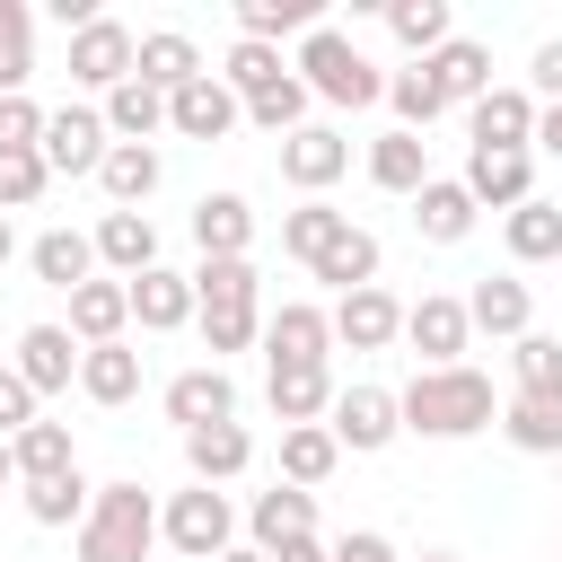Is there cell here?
I'll list each match as a JSON object with an SVG mask.
<instances>
[{"label":"cell","mask_w":562,"mask_h":562,"mask_svg":"<svg viewBox=\"0 0 562 562\" xmlns=\"http://www.w3.org/2000/svg\"><path fill=\"white\" fill-rule=\"evenodd\" d=\"M395 422L422 430V439H474V430L501 422V404H492V378L457 360V369H422V378L395 395Z\"/></svg>","instance_id":"6da1fadb"},{"label":"cell","mask_w":562,"mask_h":562,"mask_svg":"<svg viewBox=\"0 0 562 562\" xmlns=\"http://www.w3.org/2000/svg\"><path fill=\"white\" fill-rule=\"evenodd\" d=\"M158 544V501L140 483H97L79 518V562H149Z\"/></svg>","instance_id":"7a4b0ae2"},{"label":"cell","mask_w":562,"mask_h":562,"mask_svg":"<svg viewBox=\"0 0 562 562\" xmlns=\"http://www.w3.org/2000/svg\"><path fill=\"white\" fill-rule=\"evenodd\" d=\"M290 79L307 88V97H325V105H378L386 97V79H378V61L342 35V26H316V35H299V61H290Z\"/></svg>","instance_id":"3957f363"},{"label":"cell","mask_w":562,"mask_h":562,"mask_svg":"<svg viewBox=\"0 0 562 562\" xmlns=\"http://www.w3.org/2000/svg\"><path fill=\"white\" fill-rule=\"evenodd\" d=\"M158 536L176 544V562H220V553L237 544V509H228V492L193 483V492H176V501L158 509Z\"/></svg>","instance_id":"277c9868"},{"label":"cell","mask_w":562,"mask_h":562,"mask_svg":"<svg viewBox=\"0 0 562 562\" xmlns=\"http://www.w3.org/2000/svg\"><path fill=\"white\" fill-rule=\"evenodd\" d=\"M35 149H44V167H53V176H97V167H105V149H114V132H105V114H97V105H53Z\"/></svg>","instance_id":"5b68a950"},{"label":"cell","mask_w":562,"mask_h":562,"mask_svg":"<svg viewBox=\"0 0 562 562\" xmlns=\"http://www.w3.org/2000/svg\"><path fill=\"white\" fill-rule=\"evenodd\" d=\"M132 44H140V35H132L123 18H88V26L70 35V79L97 88V97H114V88L132 79Z\"/></svg>","instance_id":"8992f818"},{"label":"cell","mask_w":562,"mask_h":562,"mask_svg":"<svg viewBox=\"0 0 562 562\" xmlns=\"http://www.w3.org/2000/svg\"><path fill=\"white\" fill-rule=\"evenodd\" d=\"M325 430H334V448H351V457H378L404 422H395V395L386 386H334V413H325Z\"/></svg>","instance_id":"52a82bcc"},{"label":"cell","mask_w":562,"mask_h":562,"mask_svg":"<svg viewBox=\"0 0 562 562\" xmlns=\"http://www.w3.org/2000/svg\"><path fill=\"white\" fill-rule=\"evenodd\" d=\"M465 299H448V290H422L413 307H404V342L422 351V369H457V351H465Z\"/></svg>","instance_id":"ba28073f"},{"label":"cell","mask_w":562,"mask_h":562,"mask_svg":"<svg viewBox=\"0 0 562 562\" xmlns=\"http://www.w3.org/2000/svg\"><path fill=\"white\" fill-rule=\"evenodd\" d=\"M237 123H246V105L220 88V70H202V79H184L167 97V132H184V140H228Z\"/></svg>","instance_id":"9c48e42d"},{"label":"cell","mask_w":562,"mask_h":562,"mask_svg":"<svg viewBox=\"0 0 562 562\" xmlns=\"http://www.w3.org/2000/svg\"><path fill=\"white\" fill-rule=\"evenodd\" d=\"M457 184L474 193V211H483V202H492V211H518V202H536V149H474Z\"/></svg>","instance_id":"30bf717a"},{"label":"cell","mask_w":562,"mask_h":562,"mask_svg":"<svg viewBox=\"0 0 562 562\" xmlns=\"http://www.w3.org/2000/svg\"><path fill=\"white\" fill-rule=\"evenodd\" d=\"M342 167H351V140H342L334 123H299V132L281 140V176H290V184H299L307 202H316V193H325V184H334Z\"/></svg>","instance_id":"8fae6325"},{"label":"cell","mask_w":562,"mask_h":562,"mask_svg":"<svg viewBox=\"0 0 562 562\" xmlns=\"http://www.w3.org/2000/svg\"><path fill=\"white\" fill-rule=\"evenodd\" d=\"M325 325H334V342H351V351H386V342L404 334V307L369 281V290H342V299L325 307Z\"/></svg>","instance_id":"7c38bea8"},{"label":"cell","mask_w":562,"mask_h":562,"mask_svg":"<svg viewBox=\"0 0 562 562\" xmlns=\"http://www.w3.org/2000/svg\"><path fill=\"white\" fill-rule=\"evenodd\" d=\"M263 351H272V369H307V360H325V351H334V325H325V307H307V299H281V307L263 316Z\"/></svg>","instance_id":"4fadbf2b"},{"label":"cell","mask_w":562,"mask_h":562,"mask_svg":"<svg viewBox=\"0 0 562 562\" xmlns=\"http://www.w3.org/2000/svg\"><path fill=\"white\" fill-rule=\"evenodd\" d=\"M167 422H176V430H202V422H237V378H228L220 360H202V369L167 378Z\"/></svg>","instance_id":"5bb4252c"},{"label":"cell","mask_w":562,"mask_h":562,"mask_svg":"<svg viewBox=\"0 0 562 562\" xmlns=\"http://www.w3.org/2000/svg\"><path fill=\"white\" fill-rule=\"evenodd\" d=\"M26 386H35V404L44 395H61L70 378H79V342H70V325H26L18 334V360H9Z\"/></svg>","instance_id":"9a60e30c"},{"label":"cell","mask_w":562,"mask_h":562,"mask_svg":"<svg viewBox=\"0 0 562 562\" xmlns=\"http://www.w3.org/2000/svg\"><path fill=\"white\" fill-rule=\"evenodd\" d=\"M184 465H193V483H237L246 465H255V430L246 422H202V430H184Z\"/></svg>","instance_id":"2e32d148"},{"label":"cell","mask_w":562,"mask_h":562,"mask_svg":"<svg viewBox=\"0 0 562 562\" xmlns=\"http://www.w3.org/2000/svg\"><path fill=\"white\" fill-rule=\"evenodd\" d=\"M193 246H202V263H237V255L255 246L246 193H202V202H193Z\"/></svg>","instance_id":"e0dca14e"},{"label":"cell","mask_w":562,"mask_h":562,"mask_svg":"<svg viewBox=\"0 0 562 562\" xmlns=\"http://www.w3.org/2000/svg\"><path fill=\"white\" fill-rule=\"evenodd\" d=\"M263 404H272L281 430L325 422V413H334V369H325V360H307V369H272V378H263Z\"/></svg>","instance_id":"ac0fdd59"},{"label":"cell","mask_w":562,"mask_h":562,"mask_svg":"<svg viewBox=\"0 0 562 562\" xmlns=\"http://www.w3.org/2000/svg\"><path fill=\"white\" fill-rule=\"evenodd\" d=\"M132 79H140V88H158V97H176L184 79H202V53H193V35H176V26H149V35L132 44Z\"/></svg>","instance_id":"d6986e66"},{"label":"cell","mask_w":562,"mask_h":562,"mask_svg":"<svg viewBox=\"0 0 562 562\" xmlns=\"http://www.w3.org/2000/svg\"><path fill=\"white\" fill-rule=\"evenodd\" d=\"M465 114H474V149H536V97L527 88H492Z\"/></svg>","instance_id":"ffe728a7"},{"label":"cell","mask_w":562,"mask_h":562,"mask_svg":"<svg viewBox=\"0 0 562 562\" xmlns=\"http://www.w3.org/2000/svg\"><path fill=\"white\" fill-rule=\"evenodd\" d=\"M88 246H97V263H114V281H140V272L158 263V228H149V211H105Z\"/></svg>","instance_id":"44dd1931"},{"label":"cell","mask_w":562,"mask_h":562,"mask_svg":"<svg viewBox=\"0 0 562 562\" xmlns=\"http://www.w3.org/2000/svg\"><path fill=\"white\" fill-rule=\"evenodd\" d=\"M123 290H132V325H140V334H176V325H193V281H184V272L149 263V272L123 281Z\"/></svg>","instance_id":"7402d4cb"},{"label":"cell","mask_w":562,"mask_h":562,"mask_svg":"<svg viewBox=\"0 0 562 562\" xmlns=\"http://www.w3.org/2000/svg\"><path fill=\"white\" fill-rule=\"evenodd\" d=\"M527 316H536V299H527V281H518V272H492V281H474V290H465V325H474V334L518 342V334H527Z\"/></svg>","instance_id":"603a6c76"},{"label":"cell","mask_w":562,"mask_h":562,"mask_svg":"<svg viewBox=\"0 0 562 562\" xmlns=\"http://www.w3.org/2000/svg\"><path fill=\"white\" fill-rule=\"evenodd\" d=\"M123 325H132V290H123V281H79V290H70V342H79V351L123 342Z\"/></svg>","instance_id":"cb8c5ba5"},{"label":"cell","mask_w":562,"mask_h":562,"mask_svg":"<svg viewBox=\"0 0 562 562\" xmlns=\"http://www.w3.org/2000/svg\"><path fill=\"white\" fill-rule=\"evenodd\" d=\"M246 527H255V553H272V544H290V536H316V492L272 483V492H255Z\"/></svg>","instance_id":"d4e9b609"},{"label":"cell","mask_w":562,"mask_h":562,"mask_svg":"<svg viewBox=\"0 0 562 562\" xmlns=\"http://www.w3.org/2000/svg\"><path fill=\"white\" fill-rule=\"evenodd\" d=\"M422 70L439 79V97H448V105H474V97H492V53H483L474 35H448V44H439Z\"/></svg>","instance_id":"484cf974"},{"label":"cell","mask_w":562,"mask_h":562,"mask_svg":"<svg viewBox=\"0 0 562 562\" xmlns=\"http://www.w3.org/2000/svg\"><path fill=\"white\" fill-rule=\"evenodd\" d=\"M369 184L378 193H422L430 184V140L422 132H378L369 140Z\"/></svg>","instance_id":"4316f807"},{"label":"cell","mask_w":562,"mask_h":562,"mask_svg":"<svg viewBox=\"0 0 562 562\" xmlns=\"http://www.w3.org/2000/svg\"><path fill=\"white\" fill-rule=\"evenodd\" d=\"M413 228H422L430 246H457V237H474V193H465L457 176H430V184L413 193Z\"/></svg>","instance_id":"83f0119b"},{"label":"cell","mask_w":562,"mask_h":562,"mask_svg":"<svg viewBox=\"0 0 562 562\" xmlns=\"http://www.w3.org/2000/svg\"><path fill=\"white\" fill-rule=\"evenodd\" d=\"M26 263H35V281H44V290H61V299H70L79 281H97V246H88L79 228H44V237L26 246Z\"/></svg>","instance_id":"f1b7e54d"},{"label":"cell","mask_w":562,"mask_h":562,"mask_svg":"<svg viewBox=\"0 0 562 562\" xmlns=\"http://www.w3.org/2000/svg\"><path fill=\"white\" fill-rule=\"evenodd\" d=\"M79 395H88V404H132V395H140V351H132V342L79 351Z\"/></svg>","instance_id":"f546056e"},{"label":"cell","mask_w":562,"mask_h":562,"mask_svg":"<svg viewBox=\"0 0 562 562\" xmlns=\"http://www.w3.org/2000/svg\"><path fill=\"white\" fill-rule=\"evenodd\" d=\"M501 439L527 457H562V395H509L501 404Z\"/></svg>","instance_id":"4dcf8cb0"},{"label":"cell","mask_w":562,"mask_h":562,"mask_svg":"<svg viewBox=\"0 0 562 562\" xmlns=\"http://www.w3.org/2000/svg\"><path fill=\"white\" fill-rule=\"evenodd\" d=\"M307 272H316V281H334V299H342V290H369V281H378V237L342 220V228H334V246H325Z\"/></svg>","instance_id":"1f68e13d"},{"label":"cell","mask_w":562,"mask_h":562,"mask_svg":"<svg viewBox=\"0 0 562 562\" xmlns=\"http://www.w3.org/2000/svg\"><path fill=\"white\" fill-rule=\"evenodd\" d=\"M9 465H18V483H44V474H70V465H79V448H70V430H61V422H44V413H35V422L9 439Z\"/></svg>","instance_id":"d6a6232c"},{"label":"cell","mask_w":562,"mask_h":562,"mask_svg":"<svg viewBox=\"0 0 562 562\" xmlns=\"http://www.w3.org/2000/svg\"><path fill=\"white\" fill-rule=\"evenodd\" d=\"M325 18H316V0H237V35L246 44H272L281 53V35H316Z\"/></svg>","instance_id":"836d02e7"},{"label":"cell","mask_w":562,"mask_h":562,"mask_svg":"<svg viewBox=\"0 0 562 562\" xmlns=\"http://www.w3.org/2000/svg\"><path fill=\"white\" fill-rule=\"evenodd\" d=\"M97 114H105V132H114V140H132V149H149V132H167V97H158V88H140V79H123Z\"/></svg>","instance_id":"e575fe53"},{"label":"cell","mask_w":562,"mask_h":562,"mask_svg":"<svg viewBox=\"0 0 562 562\" xmlns=\"http://www.w3.org/2000/svg\"><path fill=\"white\" fill-rule=\"evenodd\" d=\"M97 184H105V202H114V211H140V202L158 193V149L114 140V149H105V167H97Z\"/></svg>","instance_id":"d590c367"},{"label":"cell","mask_w":562,"mask_h":562,"mask_svg":"<svg viewBox=\"0 0 562 562\" xmlns=\"http://www.w3.org/2000/svg\"><path fill=\"white\" fill-rule=\"evenodd\" d=\"M334 465H342V448H334V430H325V422H299V430H281V483L316 492Z\"/></svg>","instance_id":"8d00e7d4"},{"label":"cell","mask_w":562,"mask_h":562,"mask_svg":"<svg viewBox=\"0 0 562 562\" xmlns=\"http://www.w3.org/2000/svg\"><path fill=\"white\" fill-rule=\"evenodd\" d=\"M501 237H509V255H518V263H553V255H562V211L536 193V202H518V211L501 220Z\"/></svg>","instance_id":"74e56055"},{"label":"cell","mask_w":562,"mask_h":562,"mask_svg":"<svg viewBox=\"0 0 562 562\" xmlns=\"http://www.w3.org/2000/svg\"><path fill=\"white\" fill-rule=\"evenodd\" d=\"M26 79H35V9L0 0V97H26Z\"/></svg>","instance_id":"f35d334b"},{"label":"cell","mask_w":562,"mask_h":562,"mask_svg":"<svg viewBox=\"0 0 562 562\" xmlns=\"http://www.w3.org/2000/svg\"><path fill=\"white\" fill-rule=\"evenodd\" d=\"M386 26H395V44H404V53H422V61H430V53L457 35L448 0H386Z\"/></svg>","instance_id":"ab89813d"},{"label":"cell","mask_w":562,"mask_h":562,"mask_svg":"<svg viewBox=\"0 0 562 562\" xmlns=\"http://www.w3.org/2000/svg\"><path fill=\"white\" fill-rule=\"evenodd\" d=\"M281 79H290V61H281L272 44H246V35H237V44H228V61H220V88H228L237 105H246V97H263V88H281Z\"/></svg>","instance_id":"60d3db41"},{"label":"cell","mask_w":562,"mask_h":562,"mask_svg":"<svg viewBox=\"0 0 562 562\" xmlns=\"http://www.w3.org/2000/svg\"><path fill=\"white\" fill-rule=\"evenodd\" d=\"M184 281H193V307H263V281H255L246 255L237 263H193Z\"/></svg>","instance_id":"b9f144b4"},{"label":"cell","mask_w":562,"mask_h":562,"mask_svg":"<svg viewBox=\"0 0 562 562\" xmlns=\"http://www.w3.org/2000/svg\"><path fill=\"white\" fill-rule=\"evenodd\" d=\"M386 105H395V132H430V123L448 114V97H439V79H430L422 61L386 79Z\"/></svg>","instance_id":"7bdbcfd3"},{"label":"cell","mask_w":562,"mask_h":562,"mask_svg":"<svg viewBox=\"0 0 562 562\" xmlns=\"http://www.w3.org/2000/svg\"><path fill=\"white\" fill-rule=\"evenodd\" d=\"M351 211H334L325 193L316 202H299V211H281V255H299V263H316L325 246H334V228H342Z\"/></svg>","instance_id":"ee69618b"},{"label":"cell","mask_w":562,"mask_h":562,"mask_svg":"<svg viewBox=\"0 0 562 562\" xmlns=\"http://www.w3.org/2000/svg\"><path fill=\"white\" fill-rule=\"evenodd\" d=\"M509 369H518V395H562V334H518L509 342Z\"/></svg>","instance_id":"f6af8a7d"},{"label":"cell","mask_w":562,"mask_h":562,"mask_svg":"<svg viewBox=\"0 0 562 562\" xmlns=\"http://www.w3.org/2000/svg\"><path fill=\"white\" fill-rule=\"evenodd\" d=\"M26 518H35V527H79V518H88V483H79V465L26 483Z\"/></svg>","instance_id":"bcb514c9"},{"label":"cell","mask_w":562,"mask_h":562,"mask_svg":"<svg viewBox=\"0 0 562 562\" xmlns=\"http://www.w3.org/2000/svg\"><path fill=\"white\" fill-rule=\"evenodd\" d=\"M44 184H53L44 149H0V211H35V202H44Z\"/></svg>","instance_id":"7dc6e473"},{"label":"cell","mask_w":562,"mask_h":562,"mask_svg":"<svg viewBox=\"0 0 562 562\" xmlns=\"http://www.w3.org/2000/svg\"><path fill=\"white\" fill-rule=\"evenodd\" d=\"M246 123H255V132H272V140H290V132L307 123V88H299V79H281V88L246 97Z\"/></svg>","instance_id":"c3c4849f"},{"label":"cell","mask_w":562,"mask_h":562,"mask_svg":"<svg viewBox=\"0 0 562 562\" xmlns=\"http://www.w3.org/2000/svg\"><path fill=\"white\" fill-rule=\"evenodd\" d=\"M202 316V342H211V360L220 351H246L255 334H263V307H193Z\"/></svg>","instance_id":"681fc988"},{"label":"cell","mask_w":562,"mask_h":562,"mask_svg":"<svg viewBox=\"0 0 562 562\" xmlns=\"http://www.w3.org/2000/svg\"><path fill=\"white\" fill-rule=\"evenodd\" d=\"M44 140V105L35 97H0V149H35Z\"/></svg>","instance_id":"f907efd6"},{"label":"cell","mask_w":562,"mask_h":562,"mask_svg":"<svg viewBox=\"0 0 562 562\" xmlns=\"http://www.w3.org/2000/svg\"><path fill=\"white\" fill-rule=\"evenodd\" d=\"M26 422H35V386H26L18 369H0V439H18Z\"/></svg>","instance_id":"816d5d0a"},{"label":"cell","mask_w":562,"mask_h":562,"mask_svg":"<svg viewBox=\"0 0 562 562\" xmlns=\"http://www.w3.org/2000/svg\"><path fill=\"white\" fill-rule=\"evenodd\" d=\"M334 562H395V544H386L378 527H351V536L334 544Z\"/></svg>","instance_id":"f5cc1de1"},{"label":"cell","mask_w":562,"mask_h":562,"mask_svg":"<svg viewBox=\"0 0 562 562\" xmlns=\"http://www.w3.org/2000/svg\"><path fill=\"white\" fill-rule=\"evenodd\" d=\"M536 97H544V105H562V35H553V44H536Z\"/></svg>","instance_id":"db71d44e"},{"label":"cell","mask_w":562,"mask_h":562,"mask_svg":"<svg viewBox=\"0 0 562 562\" xmlns=\"http://www.w3.org/2000/svg\"><path fill=\"white\" fill-rule=\"evenodd\" d=\"M263 562H334V544H325V536H290V544H272Z\"/></svg>","instance_id":"11a10c76"},{"label":"cell","mask_w":562,"mask_h":562,"mask_svg":"<svg viewBox=\"0 0 562 562\" xmlns=\"http://www.w3.org/2000/svg\"><path fill=\"white\" fill-rule=\"evenodd\" d=\"M536 149L562 158V105H536Z\"/></svg>","instance_id":"9f6ffc18"},{"label":"cell","mask_w":562,"mask_h":562,"mask_svg":"<svg viewBox=\"0 0 562 562\" xmlns=\"http://www.w3.org/2000/svg\"><path fill=\"white\" fill-rule=\"evenodd\" d=\"M9 255H18V228H9V211H0V263H9Z\"/></svg>","instance_id":"6f0895ef"},{"label":"cell","mask_w":562,"mask_h":562,"mask_svg":"<svg viewBox=\"0 0 562 562\" xmlns=\"http://www.w3.org/2000/svg\"><path fill=\"white\" fill-rule=\"evenodd\" d=\"M220 562H263V553H255V544H228V553H220Z\"/></svg>","instance_id":"680465c9"},{"label":"cell","mask_w":562,"mask_h":562,"mask_svg":"<svg viewBox=\"0 0 562 562\" xmlns=\"http://www.w3.org/2000/svg\"><path fill=\"white\" fill-rule=\"evenodd\" d=\"M9 474H18V465H9V439H0V483H9Z\"/></svg>","instance_id":"91938a15"},{"label":"cell","mask_w":562,"mask_h":562,"mask_svg":"<svg viewBox=\"0 0 562 562\" xmlns=\"http://www.w3.org/2000/svg\"><path fill=\"white\" fill-rule=\"evenodd\" d=\"M422 562H457V553H422Z\"/></svg>","instance_id":"94428289"}]
</instances>
